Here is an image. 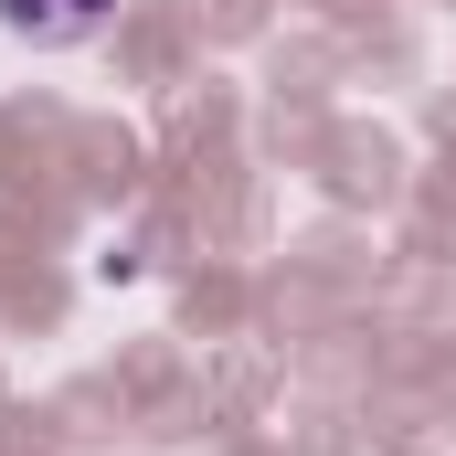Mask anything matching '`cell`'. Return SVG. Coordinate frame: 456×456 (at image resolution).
<instances>
[{
	"mask_svg": "<svg viewBox=\"0 0 456 456\" xmlns=\"http://www.w3.org/2000/svg\"><path fill=\"white\" fill-rule=\"evenodd\" d=\"M0 21H11L21 43H86V32L117 21V0H0Z\"/></svg>",
	"mask_w": 456,
	"mask_h": 456,
	"instance_id": "cell-1",
	"label": "cell"
}]
</instances>
